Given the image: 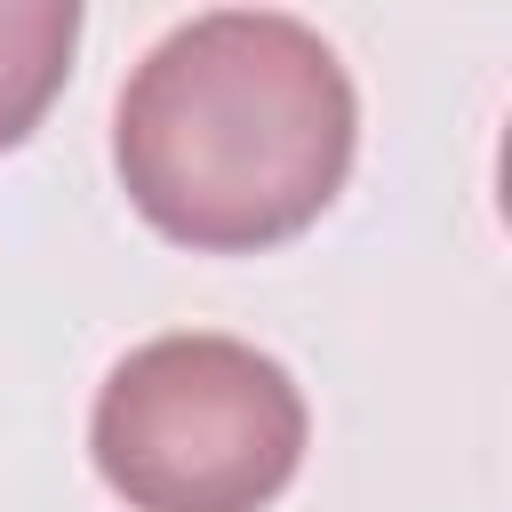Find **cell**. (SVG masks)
<instances>
[{"label":"cell","mask_w":512,"mask_h":512,"mask_svg":"<svg viewBox=\"0 0 512 512\" xmlns=\"http://www.w3.org/2000/svg\"><path fill=\"white\" fill-rule=\"evenodd\" d=\"M352 144L360 96L344 56L280 8L184 16L144 48L112 112L128 208L200 256H256L320 224Z\"/></svg>","instance_id":"obj_1"},{"label":"cell","mask_w":512,"mask_h":512,"mask_svg":"<svg viewBox=\"0 0 512 512\" xmlns=\"http://www.w3.org/2000/svg\"><path fill=\"white\" fill-rule=\"evenodd\" d=\"M304 440L296 376L224 328L144 336L88 408V456L128 512H264L296 480Z\"/></svg>","instance_id":"obj_2"},{"label":"cell","mask_w":512,"mask_h":512,"mask_svg":"<svg viewBox=\"0 0 512 512\" xmlns=\"http://www.w3.org/2000/svg\"><path fill=\"white\" fill-rule=\"evenodd\" d=\"M80 0H0V152H16L72 80Z\"/></svg>","instance_id":"obj_3"}]
</instances>
